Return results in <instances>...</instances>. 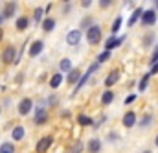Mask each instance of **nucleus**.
Returning <instances> with one entry per match:
<instances>
[{
    "instance_id": "cd10ccee",
    "label": "nucleus",
    "mask_w": 158,
    "mask_h": 153,
    "mask_svg": "<svg viewBox=\"0 0 158 153\" xmlns=\"http://www.w3.org/2000/svg\"><path fill=\"white\" fill-rule=\"evenodd\" d=\"M119 28H121V17H116L114 22H112V33H116Z\"/></svg>"
},
{
    "instance_id": "473e14b6",
    "label": "nucleus",
    "mask_w": 158,
    "mask_h": 153,
    "mask_svg": "<svg viewBox=\"0 0 158 153\" xmlns=\"http://www.w3.org/2000/svg\"><path fill=\"white\" fill-rule=\"evenodd\" d=\"M134 100H136V94H129V96L125 98V103L131 105V103H134Z\"/></svg>"
},
{
    "instance_id": "7c9ffc66",
    "label": "nucleus",
    "mask_w": 158,
    "mask_h": 153,
    "mask_svg": "<svg viewBox=\"0 0 158 153\" xmlns=\"http://www.w3.org/2000/svg\"><path fill=\"white\" fill-rule=\"evenodd\" d=\"M114 4V0H99V7L101 9H107V7H110Z\"/></svg>"
},
{
    "instance_id": "423d86ee",
    "label": "nucleus",
    "mask_w": 158,
    "mask_h": 153,
    "mask_svg": "<svg viewBox=\"0 0 158 153\" xmlns=\"http://www.w3.org/2000/svg\"><path fill=\"white\" fill-rule=\"evenodd\" d=\"M53 144V138L52 137H44V138H40L39 144H37V153H46L50 150V146Z\"/></svg>"
},
{
    "instance_id": "5701e85b",
    "label": "nucleus",
    "mask_w": 158,
    "mask_h": 153,
    "mask_svg": "<svg viewBox=\"0 0 158 153\" xmlns=\"http://www.w3.org/2000/svg\"><path fill=\"white\" fill-rule=\"evenodd\" d=\"M77 124H79V125H92V124H94V120H92V118H88L86 115H79L77 116Z\"/></svg>"
},
{
    "instance_id": "f03ea898",
    "label": "nucleus",
    "mask_w": 158,
    "mask_h": 153,
    "mask_svg": "<svg viewBox=\"0 0 158 153\" xmlns=\"http://www.w3.org/2000/svg\"><path fill=\"white\" fill-rule=\"evenodd\" d=\"M17 55H19V54H17L15 46H11V44H9V46H7V48L2 52V61H4L6 65H9V63H15Z\"/></svg>"
},
{
    "instance_id": "c03bdc74",
    "label": "nucleus",
    "mask_w": 158,
    "mask_h": 153,
    "mask_svg": "<svg viewBox=\"0 0 158 153\" xmlns=\"http://www.w3.org/2000/svg\"><path fill=\"white\" fill-rule=\"evenodd\" d=\"M0 111H2V107H0Z\"/></svg>"
},
{
    "instance_id": "bb28decb",
    "label": "nucleus",
    "mask_w": 158,
    "mask_h": 153,
    "mask_svg": "<svg viewBox=\"0 0 158 153\" xmlns=\"http://www.w3.org/2000/svg\"><path fill=\"white\" fill-rule=\"evenodd\" d=\"M83 150H85V146L81 142H76V144H72V148L68 150V153H83Z\"/></svg>"
},
{
    "instance_id": "e433bc0d",
    "label": "nucleus",
    "mask_w": 158,
    "mask_h": 153,
    "mask_svg": "<svg viewBox=\"0 0 158 153\" xmlns=\"http://www.w3.org/2000/svg\"><path fill=\"white\" fill-rule=\"evenodd\" d=\"M90 4H92V0H81V6L83 7H90Z\"/></svg>"
},
{
    "instance_id": "6ab92c4d",
    "label": "nucleus",
    "mask_w": 158,
    "mask_h": 153,
    "mask_svg": "<svg viewBox=\"0 0 158 153\" xmlns=\"http://www.w3.org/2000/svg\"><path fill=\"white\" fill-rule=\"evenodd\" d=\"M112 100H114V92L107 89V90L103 92V96H101V103H103V105H109V103H112Z\"/></svg>"
},
{
    "instance_id": "9b49d317",
    "label": "nucleus",
    "mask_w": 158,
    "mask_h": 153,
    "mask_svg": "<svg viewBox=\"0 0 158 153\" xmlns=\"http://www.w3.org/2000/svg\"><path fill=\"white\" fill-rule=\"evenodd\" d=\"M125 41V35L123 37H109V41H105V50H112V48H118L119 44Z\"/></svg>"
},
{
    "instance_id": "79ce46f5",
    "label": "nucleus",
    "mask_w": 158,
    "mask_h": 153,
    "mask_svg": "<svg viewBox=\"0 0 158 153\" xmlns=\"http://www.w3.org/2000/svg\"><path fill=\"white\" fill-rule=\"evenodd\" d=\"M63 2H70V0H63Z\"/></svg>"
},
{
    "instance_id": "f704fd0d",
    "label": "nucleus",
    "mask_w": 158,
    "mask_h": 153,
    "mask_svg": "<svg viewBox=\"0 0 158 153\" xmlns=\"http://www.w3.org/2000/svg\"><path fill=\"white\" fill-rule=\"evenodd\" d=\"M153 39H155V35H151V33H149V35H145V41H143V42H145V44H151V41H153Z\"/></svg>"
},
{
    "instance_id": "4c0bfd02",
    "label": "nucleus",
    "mask_w": 158,
    "mask_h": 153,
    "mask_svg": "<svg viewBox=\"0 0 158 153\" xmlns=\"http://www.w3.org/2000/svg\"><path fill=\"white\" fill-rule=\"evenodd\" d=\"M2 37H4V32H2V28H0V41H2Z\"/></svg>"
},
{
    "instance_id": "72a5a7b5",
    "label": "nucleus",
    "mask_w": 158,
    "mask_h": 153,
    "mask_svg": "<svg viewBox=\"0 0 158 153\" xmlns=\"http://www.w3.org/2000/svg\"><path fill=\"white\" fill-rule=\"evenodd\" d=\"M105 118H107V116H99V118L92 124V125H94V129H96V127H99V124H103V122H105Z\"/></svg>"
},
{
    "instance_id": "f3484780",
    "label": "nucleus",
    "mask_w": 158,
    "mask_h": 153,
    "mask_svg": "<svg viewBox=\"0 0 158 153\" xmlns=\"http://www.w3.org/2000/svg\"><path fill=\"white\" fill-rule=\"evenodd\" d=\"M28 24H30V20H28L26 17H19V19H17V24H15V28H17L19 32H24V30L28 28Z\"/></svg>"
},
{
    "instance_id": "0eeeda50",
    "label": "nucleus",
    "mask_w": 158,
    "mask_h": 153,
    "mask_svg": "<svg viewBox=\"0 0 158 153\" xmlns=\"http://www.w3.org/2000/svg\"><path fill=\"white\" fill-rule=\"evenodd\" d=\"M15 11H17V2H7L6 6H4V11H2V19H9V17H13L15 15Z\"/></svg>"
},
{
    "instance_id": "7ed1b4c3",
    "label": "nucleus",
    "mask_w": 158,
    "mask_h": 153,
    "mask_svg": "<svg viewBox=\"0 0 158 153\" xmlns=\"http://www.w3.org/2000/svg\"><path fill=\"white\" fill-rule=\"evenodd\" d=\"M156 22V11L155 9H145L143 17H142V24L143 26H153Z\"/></svg>"
},
{
    "instance_id": "c85d7f7f",
    "label": "nucleus",
    "mask_w": 158,
    "mask_h": 153,
    "mask_svg": "<svg viewBox=\"0 0 158 153\" xmlns=\"http://www.w3.org/2000/svg\"><path fill=\"white\" fill-rule=\"evenodd\" d=\"M151 122H153V116L147 115L145 118H143V120H142V122H140V124H138V125H140V127H147V125H149Z\"/></svg>"
},
{
    "instance_id": "c756f323",
    "label": "nucleus",
    "mask_w": 158,
    "mask_h": 153,
    "mask_svg": "<svg viewBox=\"0 0 158 153\" xmlns=\"http://www.w3.org/2000/svg\"><path fill=\"white\" fill-rule=\"evenodd\" d=\"M92 26H94V24H92V19H90V17L83 19V22H81V28H86V30H88V28H92Z\"/></svg>"
},
{
    "instance_id": "aec40b11",
    "label": "nucleus",
    "mask_w": 158,
    "mask_h": 153,
    "mask_svg": "<svg viewBox=\"0 0 158 153\" xmlns=\"http://www.w3.org/2000/svg\"><path fill=\"white\" fill-rule=\"evenodd\" d=\"M61 83H63V74H53L52 79H50V87L52 89H57Z\"/></svg>"
},
{
    "instance_id": "412c9836",
    "label": "nucleus",
    "mask_w": 158,
    "mask_h": 153,
    "mask_svg": "<svg viewBox=\"0 0 158 153\" xmlns=\"http://www.w3.org/2000/svg\"><path fill=\"white\" fill-rule=\"evenodd\" d=\"M53 28H55V20L53 19H44L42 20V30L44 32H52Z\"/></svg>"
},
{
    "instance_id": "b1692460",
    "label": "nucleus",
    "mask_w": 158,
    "mask_h": 153,
    "mask_svg": "<svg viewBox=\"0 0 158 153\" xmlns=\"http://www.w3.org/2000/svg\"><path fill=\"white\" fill-rule=\"evenodd\" d=\"M0 153H15V146L11 142H4L0 146Z\"/></svg>"
},
{
    "instance_id": "1a4fd4ad",
    "label": "nucleus",
    "mask_w": 158,
    "mask_h": 153,
    "mask_svg": "<svg viewBox=\"0 0 158 153\" xmlns=\"http://www.w3.org/2000/svg\"><path fill=\"white\" fill-rule=\"evenodd\" d=\"M81 77H83V76H81V70L74 68V70H70V72H68V76H66V83H68V85H77Z\"/></svg>"
},
{
    "instance_id": "a878e982",
    "label": "nucleus",
    "mask_w": 158,
    "mask_h": 153,
    "mask_svg": "<svg viewBox=\"0 0 158 153\" xmlns=\"http://www.w3.org/2000/svg\"><path fill=\"white\" fill-rule=\"evenodd\" d=\"M110 50H105V52H101L99 55H98V63H105V61H109L110 59Z\"/></svg>"
},
{
    "instance_id": "f257e3e1",
    "label": "nucleus",
    "mask_w": 158,
    "mask_h": 153,
    "mask_svg": "<svg viewBox=\"0 0 158 153\" xmlns=\"http://www.w3.org/2000/svg\"><path fill=\"white\" fill-rule=\"evenodd\" d=\"M86 41L90 42V44H98L99 41H101V28L99 26H92V28H88L86 30Z\"/></svg>"
},
{
    "instance_id": "ea45409f",
    "label": "nucleus",
    "mask_w": 158,
    "mask_h": 153,
    "mask_svg": "<svg viewBox=\"0 0 158 153\" xmlns=\"http://www.w3.org/2000/svg\"><path fill=\"white\" fill-rule=\"evenodd\" d=\"M155 2H156V9H158V0H155Z\"/></svg>"
},
{
    "instance_id": "c9c22d12",
    "label": "nucleus",
    "mask_w": 158,
    "mask_h": 153,
    "mask_svg": "<svg viewBox=\"0 0 158 153\" xmlns=\"http://www.w3.org/2000/svg\"><path fill=\"white\" fill-rule=\"evenodd\" d=\"M149 74H151V76H153V74H158V63L151 67V72H149Z\"/></svg>"
},
{
    "instance_id": "58836bf2",
    "label": "nucleus",
    "mask_w": 158,
    "mask_h": 153,
    "mask_svg": "<svg viewBox=\"0 0 158 153\" xmlns=\"http://www.w3.org/2000/svg\"><path fill=\"white\" fill-rule=\"evenodd\" d=\"M155 144H156V146H158V137H156V140H155Z\"/></svg>"
},
{
    "instance_id": "a19ab883",
    "label": "nucleus",
    "mask_w": 158,
    "mask_h": 153,
    "mask_svg": "<svg viewBox=\"0 0 158 153\" xmlns=\"http://www.w3.org/2000/svg\"><path fill=\"white\" fill-rule=\"evenodd\" d=\"M0 22H2V15H0Z\"/></svg>"
},
{
    "instance_id": "393cba45",
    "label": "nucleus",
    "mask_w": 158,
    "mask_h": 153,
    "mask_svg": "<svg viewBox=\"0 0 158 153\" xmlns=\"http://www.w3.org/2000/svg\"><path fill=\"white\" fill-rule=\"evenodd\" d=\"M149 77H151V74H145V76L140 79V85H138V90L140 92H143L145 89H147V83H149Z\"/></svg>"
},
{
    "instance_id": "dca6fc26",
    "label": "nucleus",
    "mask_w": 158,
    "mask_h": 153,
    "mask_svg": "<svg viewBox=\"0 0 158 153\" xmlns=\"http://www.w3.org/2000/svg\"><path fill=\"white\" fill-rule=\"evenodd\" d=\"M99 150H101V140L92 138V140L88 142V151H90V153H98Z\"/></svg>"
},
{
    "instance_id": "39448f33",
    "label": "nucleus",
    "mask_w": 158,
    "mask_h": 153,
    "mask_svg": "<svg viewBox=\"0 0 158 153\" xmlns=\"http://www.w3.org/2000/svg\"><path fill=\"white\" fill-rule=\"evenodd\" d=\"M81 30H72V32H68L66 33V42L70 44V46H76L79 44V41H81Z\"/></svg>"
},
{
    "instance_id": "4468645a",
    "label": "nucleus",
    "mask_w": 158,
    "mask_h": 153,
    "mask_svg": "<svg viewBox=\"0 0 158 153\" xmlns=\"http://www.w3.org/2000/svg\"><path fill=\"white\" fill-rule=\"evenodd\" d=\"M24 135H26V131H24V127H22V125H17V127H13V131H11L13 140H22V138H24Z\"/></svg>"
},
{
    "instance_id": "a211bd4d",
    "label": "nucleus",
    "mask_w": 158,
    "mask_h": 153,
    "mask_svg": "<svg viewBox=\"0 0 158 153\" xmlns=\"http://www.w3.org/2000/svg\"><path fill=\"white\" fill-rule=\"evenodd\" d=\"M59 68H61L63 72H70V70H74V68H72V61H70L68 57H64V59L59 61Z\"/></svg>"
},
{
    "instance_id": "2f4dec72",
    "label": "nucleus",
    "mask_w": 158,
    "mask_h": 153,
    "mask_svg": "<svg viewBox=\"0 0 158 153\" xmlns=\"http://www.w3.org/2000/svg\"><path fill=\"white\" fill-rule=\"evenodd\" d=\"M156 63H158V46H155L153 55H151V67H153V65H156Z\"/></svg>"
},
{
    "instance_id": "20e7f679",
    "label": "nucleus",
    "mask_w": 158,
    "mask_h": 153,
    "mask_svg": "<svg viewBox=\"0 0 158 153\" xmlns=\"http://www.w3.org/2000/svg\"><path fill=\"white\" fill-rule=\"evenodd\" d=\"M33 109V102L30 100V98H24L20 103H19V113H20V116L24 115H30V111Z\"/></svg>"
},
{
    "instance_id": "ddd939ff",
    "label": "nucleus",
    "mask_w": 158,
    "mask_h": 153,
    "mask_svg": "<svg viewBox=\"0 0 158 153\" xmlns=\"http://www.w3.org/2000/svg\"><path fill=\"white\" fill-rule=\"evenodd\" d=\"M42 48H44V42L42 41H33L31 42V46H30V55H39L40 52H42Z\"/></svg>"
},
{
    "instance_id": "6e6552de",
    "label": "nucleus",
    "mask_w": 158,
    "mask_h": 153,
    "mask_svg": "<svg viewBox=\"0 0 158 153\" xmlns=\"http://www.w3.org/2000/svg\"><path fill=\"white\" fill-rule=\"evenodd\" d=\"M134 124H136V113L129 111V113L123 115V127L131 129V127H134Z\"/></svg>"
},
{
    "instance_id": "9d476101",
    "label": "nucleus",
    "mask_w": 158,
    "mask_h": 153,
    "mask_svg": "<svg viewBox=\"0 0 158 153\" xmlns=\"http://www.w3.org/2000/svg\"><path fill=\"white\" fill-rule=\"evenodd\" d=\"M143 11H145L143 7H136V9L132 11V15H131V19H129V22H127V24H129V26H134L138 20H142V17H143Z\"/></svg>"
},
{
    "instance_id": "2eb2a0df",
    "label": "nucleus",
    "mask_w": 158,
    "mask_h": 153,
    "mask_svg": "<svg viewBox=\"0 0 158 153\" xmlns=\"http://www.w3.org/2000/svg\"><path fill=\"white\" fill-rule=\"evenodd\" d=\"M48 120V113L44 111V109H37V113H35V124L40 125V124H44Z\"/></svg>"
},
{
    "instance_id": "4be33fe9",
    "label": "nucleus",
    "mask_w": 158,
    "mask_h": 153,
    "mask_svg": "<svg viewBox=\"0 0 158 153\" xmlns=\"http://www.w3.org/2000/svg\"><path fill=\"white\" fill-rule=\"evenodd\" d=\"M46 13V9H42V7H35V11H33V20H35V24H39L42 22V15Z\"/></svg>"
},
{
    "instance_id": "f8f14e48",
    "label": "nucleus",
    "mask_w": 158,
    "mask_h": 153,
    "mask_svg": "<svg viewBox=\"0 0 158 153\" xmlns=\"http://www.w3.org/2000/svg\"><path fill=\"white\" fill-rule=\"evenodd\" d=\"M118 79H119V70H112L109 76L105 77V85H107V89H109V87H112V85H116V83H118Z\"/></svg>"
},
{
    "instance_id": "37998d69",
    "label": "nucleus",
    "mask_w": 158,
    "mask_h": 153,
    "mask_svg": "<svg viewBox=\"0 0 158 153\" xmlns=\"http://www.w3.org/2000/svg\"><path fill=\"white\" fill-rule=\"evenodd\" d=\"M143 153H151V151H143Z\"/></svg>"
}]
</instances>
